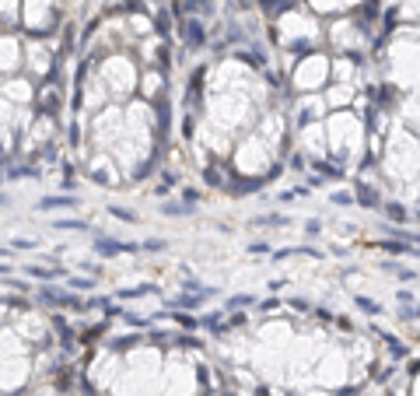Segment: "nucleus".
I'll use <instances>...</instances> for the list:
<instances>
[{
	"instance_id": "5",
	"label": "nucleus",
	"mask_w": 420,
	"mask_h": 396,
	"mask_svg": "<svg viewBox=\"0 0 420 396\" xmlns=\"http://www.w3.org/2000/svg\"><path fill=\"white\" fill-rule=\"evenodd\" d=\"M357 305H361V309H364V312H371V316H375V312H378V305H375V302H371V298H357Z\"/></svg>"
},
{
	"instance_id": "3",
	"label": "nucleus",
	"mask_w": 420,
	"mask_h": 396,
	"mask_svg": "<svg viewBox=\"0 0 420 396\" xmlns=\"http://www.w3.org/2000/svg\"><path fill=\"white\" fill-rule=\"evenodd\" d=\"M70 284H74L77 291H91V288H95V281H84V277H70Z\"/></svg>"
},
{
	"instance_id": "7",
	"label": "nucleus",
	"mask_w": 420,
	"mask_h": 396,
	"mask_svg": "<svg viewBox=\"0 0 420 396\" xmlns=\"http://www.w3.org/2000/svg\"><path fill=\"white\" fill-rule=\"evenodd\" d=\"M56 228H74V232H81L84 221H56Z\"/></svg>"
},
{
	"instance_id": "1",
	"label": "nucleus",
	"mask_w": 420,
	"mask_h": 396,
	"mask_svg": "<svg viewBox=\"0 0 420 396\" xmlns=\"http://www.w3.org/2000/svg\"><path fill=\"white\" fill-rule=\"evenodd\" d=\"M95 249L105 256H119V252H137L140 242H116V238H95Z\"/></svg>"
},
{
	"instance_id": "2",
	"label": "nucleus",
	"mask_w": 420,
	"mask_h": 396,
	"mask_svg": "<svg viewBox=\"0 0 420 396\" xmlns=\"http://www.w3.org/2000/svg\"><path fill=\"white\" fill-rule=\"evenodd\" d=\"M67 204H74V200H67V196H56V200H42L39 207H42V211H49V207H67Z\"/></svg>"
},
{
	"instance_id": "4",
	"label": "nucleus",
	"mask_w": 420,
	"mask_h": 396,
	"mask_svg": "<svg viewBox=\"0 0 420 396\" xmlns=\"http://www.w3.org/2000/svg\"><path fill=\"white\" fill-rule=\"evenodd\" d=\"M168 242L165 238H147V242H140V249H165Z\"/></svg>"
},
{
	"instance_id": "6",
	"label": "nucleus",
	"mask_w": 420,
	"mask_h": 396,
	"mask_svg": "<svg viewBox=\"0 0 420 396\" xmlns=\"http://www.w3.org/2000/svg\"><path fill=\"white\" fill-rule=\"evenodd\" d=\"M112 218H123V221H133V211H123V207H112Z\"/></svg>"
}]
</instances>
